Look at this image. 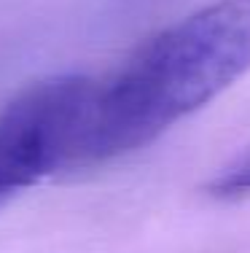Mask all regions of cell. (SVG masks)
Masks as SVG:
<instances>
[{"mask_svg":"<svg viewBox=\"0 0 250 253\" xmlns=\"http://www.w3.org/2000/svg\"><path fill=\"white\" fill-rule=\"evenodd\" d=\"M40 180V172L30 154L11 135L0 129V205Z\"/></svg>","mask_w":250,"mask_h":253,"instance_id":"cell-2","label":"cell"},{"mask_svg":"<svg viewBox=\"0 0 250 253\" xmlns=\"http://www.w3.org/2000/svg\"><path fill=\"white\" fill-rule=\"evenodd\" d=\"M207 189L218 200H240V197H248L250 194V148L237 156L229 167H223L210 180Z\"/></svg>","mask_w":250,"mask_h":253,"instance_id":"cell-3","label":"cell"},{"mask_svg":"<svg viewBox=\"0 0 250 253\" xmlns=\"http://www.w3.org/2000/svg\"><path fill=\"white\" fill-rule=\"evenodd\" d=\"M250 70V0H213L148 38L105 78L89 76L68 167L138 151Z\"/></svg>","mask_w":250,"mask_h":253,"instance_id":"cell-1","label":"cell"}]
</instances>
